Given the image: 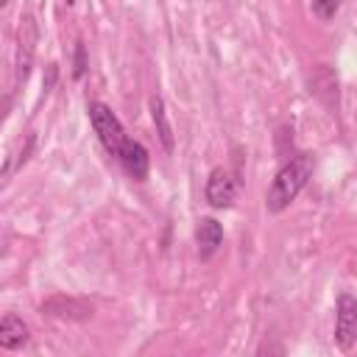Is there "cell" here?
Masks as SVG:
<instances>
[{"mask_svg":"<svg viewBox=\"0 0 357 357\" xmlns=\"http://www.w3.org/2000/svg\"><path fill=\"white\" fill-rule=\"evenodd\" d=\"M114 156L120 159L123 170H126L131 178H145V176H148V151H145V145H142V142H137V139H128V137H126Z\"/></svg>","mask_w":357,"mask_h":357,"instance_id":"obj_5","label":"cell"},{"mask_svg":"<svg viewBox=\"0 0 357 357\" xmlns=\"http://www.w3.org/2000/svg\"><path fill=\"white\" fill-rule=\"evenodd\" d=\"M195 240H198V254H201L204 259L212 257V254L218 251L220 240H223L220 223H218L215 218H204V220L198 223V229H195Z\"/></svg>","mask_w":357,"mask_h":357,"instance_id":"obj_7","label":"cell"},{"mask_svg":"<svg viewBox=\"0 0 357 357\" xmlns=\"http://www.w3.org/2000/svg\"><path fill=\"white\" fill-rule=\"evenodd\" d=\"M310 176H312V156H310V153L293 156V159L276 173L273 184H271V190H268V198H265L268 212H282V209H287V206L296 201V195L304 190V184L310 181Z\"/></svg>","mask_w":357,"mask_h":357,"instance_id":"obj_1","label":"cell"},{"mask_svg":"<svg viewBox=\"0 0 357 357\" xmlns=\"http://www.w3.org/2000/svg\"><path fill=\"white\" fill-rule=\"evenodd\" d=\"M151 114H153V123H156V131H159V139L167 151H173V128H170V120H167V109H165V100L159 95L151 98Z\"/></svg>","mask_w":357,"mask_h":357,"instance_id":"obj_10","label":"cell"},{"mask_svg":"<svg viewBox=\"0 0 357 357\" xmlns=\"http://www.w3.org/2000/svg\"><path fill=\"white\" fill-rule=\"evenodd\" d=\"M42 312L56 315V318H86V315L92 312V307H86L84 301H75V298L56 296V298H47V301L42 304Z\"/></svg>","mask_w":357,"mask_h":357,"instance_id":"obj_8","label":"cell"},{"mask_svg":"<svg viewBox=\"0 0 357 357\" xmlns=\"http://www.w3.org/2000/svg\"><path fill=\"white\" fill-rule=\"evenodd\" d=\"M234 198H237V181H234V176L229 170H223V167H215L209 173V178H206V201H209V206L226 209V206L234 204Z\"/></svg>","mask_w":357,"mask_h":357,"instance_id":"obj_4","label":"cell"},{"mask_svg":"<svg viewBox=\"0 0 357 357\" xmlns=\"http://www.w3.org/2000/svg\"><path fill=\"white\" fill-rule=\"evenodd\" d=\"M28 343V324L20 315L0 318V349H20Z\"/></svg>","mask_w":357,"mask_h":357,"instance_id":"obj_6","label":"cell"},{"mask_svg":"<svg viewBox=\"0 0 357 357\" xmlns=\"http://www.w3.org/2000/svg\"><path fill=\"white\" fill-rule=\"evenodd\" d=\"M86 73V59H84V45H75V70H73V75L75 78H81Z\"/></svg>","mask_w":357,"mask_h":357,"instance_id":"obj_12","label":"cell"},{"mask_svg":"<svg viewBox=\"0 0 357 357\" xmlns=\"http://www.w3.org/2000/svg\"><path fill=\"white\" fill-rule=\"evenodd\" d=\"M0 6H6V0H0Z\"/></svg>","mask_w":357,"mask_h":357,"instance_id":"obj_13","label":"cell"},{"mask_svg":"<svg viewBox=\"0 0 357 357\" xmlns=\"http://www.w3.org/2000/svg\"><path fill=\"white\" fill-rule=\"evenodd\" d=\"M335 340L343 351H349L357 340V301L354 296L343 293L337 298V321H335Z\"/></svg>","mask_w":357,"mask_h":357,"instance_id":"obj_3","label":"cell"},{"mask_svg":"<svg viewBox=\"0 0 357 357\" xmlns=\"http://www.w3.org/2000/svg\"><path fill=\"white\" fill-rule=\"evenodd\" d=\"M67 3H73V0H67Z\"/></svg>","mask_w":357,"mask_h":357,"instance_id":"obj_14","label":"cell"},{"mask_svg":"<svg viewBox=\"0 0 357 357\" xmlns=\"http://www.w3.org/2000/svg\"><path fill=\"white\" fill-rule=\"evenodd\" d=\"M89 123H92V128H95V134H98V139L103 142V148L109 151V153H117V148L123 145V139H126V131H123V123L117 120V114L106 106V103H89Z\"/></svg>","mask_w":357,"mask_h":357,"instance_id":"obj_2","label":"cell"},{"mask_svg":"<svg viewBox=\"0 0 357 357\" xmlns=\"http://www.w3.org/2000/svg\"><path fill=\"white\" fill-rule=\"evenodd\" d=\"M340 8V0H312V11L321 17V20H332Z\"/></svg>","mask_w":357,"mask_h":357,"instance_id":"obj_11","label":"cell"},{"mask_svg":"<svg viewBox=\"0 0 357 357\" xmlns=\"http://www.w3.org/2000/svg\"><path fill=\"white\" fill-rule=\"evenodd\" d=\"M33 42H36L33 20L25 17L22 28H20V50H17V73H20V78L28 75V67H31V59H33Z\"/></svg>","mask_w":357,"mask_h":357,"instance_id":"obj_9","label":"cell"}]
</instances>
